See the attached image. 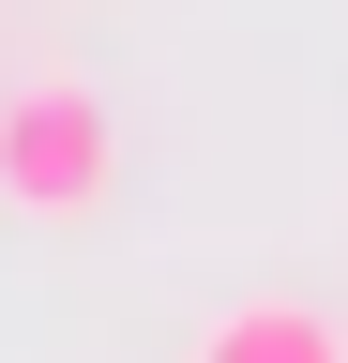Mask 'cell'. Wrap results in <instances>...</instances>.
<instances>
[{
	"instance_id": "cell-1",
	"label": "cell",
	"mask_w": 348,
	"mask_h": 363,
	"mask_svg": "<svg viewBox=\"0 0 348 363\" xmlns=\"http://www.w3.org/2000/svg\"><path fill=\"white\" fill-rule=\"evenodd\" d=\"M106 182H121V106L91 76H16L0 91V212H106Z\"/></svg>"
},
{
	"instance_id": "cell-2",
	"label": "cell",
	"mask_w": 348,
	"mask_h": 363,
	"mask_svg": "<svg viewBox=\"0 0 348 363\" xmlns=\"http://www.w3.org/2000/svg\"><path fill=\"white\" fill-rule=\"evenodd\" d=\"M182 363H348V318L303 288H257V303H212Z\"/></svg>"
}]
</instances>
